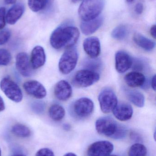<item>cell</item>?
<instances>
[{
    "label": "cell",
    "instance_id": "16",
    "mask_svg": "<svg viewBox=\"0 0 156 156\" xmlns=\"http://www.w3.org/2000/svg\"><path fill=\"white\" fill-rule=\"evenodd\" d=\"M45 61L46 55L44 48L40 46L35 47L31 53L30 61L33 69H38L43 66Z\"/></svg>",
    "mask_w": 156,
    "mask_h": 156
},
{
    "label": "cell",
    "instance_id": "31",
    "mask_svg": "<svg viewBox=\"0 0 156 156\" xmlns=\"http://www.w3.org/2000/svg\"><path fill=\"white\" fill-rule=\"evenodd\" d=\"M132 66L134 70L136 72L142 71L145 68V63L142 59H133V63Z\"/></svg>",
    "mask_w": 156,
    "mask_h": 156
},
{
    "label": "cell",
    "instance_id": "45",
    "mask_svg": "<svg viewBox=\"0 0 156 156\" xmlns=\"http://www.w3.org/2000/svg\"><path fill=\"white\" fill-rule=\"evenodd\" d=\"M0 156H1V148H0Z\"/></svg>",
    "mask_w": 156,
    "mask_h": 156
},
{
    "label": "cell",
    "instance_id": "35",
    "mask_svg": "<svg viewBox=\"0 0 156 156\" xmlns=\"http://www.w3.org/2000/svg\"><path fill=\"white\" fill-rule=\"evenodd\" d=\"M156 28L155 25L152 26L150 28V34L154 39H156Z\"/></svg>",
    "mask_w": 156,
    "mask_h": 156
},
{
    "label": "cell",
    "instance_id": "26",
    "mask_svg": "<svg viewBox=\"0 0 156 156\" xmlns=\"http://www.w3.org/2000/svg\"><path fill=\"white\" fill-rule=\"evenodd\" d=\"M128 34V27L124 25H120L112 31L111 36L116 40H122L127 37Z\"/></svg>",
    "mask_w": 156,
    "mask_h": 156
},
{
    "label": "cell",
    "instance_id": "15",
    "mask_svg": "<svg viewBox=\"0 0 156 156\" xmlns=\"http://www.w3.org/2000/svg\"><path fill=\"white\" fill-rule=\"evenodd\" d=\"M72 94L71 85L65 80L60 81L55 85L54 94L56 97L60 101H67L71 97Z\"/></svg>",
    "mask_w": 156,
    "mask_h": 156
},
{
    "label": "cell",
    "instance_id": "41",
    "mask_svg": "<svg viewBox=\"0 0 156 156\" xmlns=\"http://www.w3.org/2000/svg\"><path fill=\"white\" fill-rule=\"evenodd\" d=\"M80 1H81V0H71V1H72L73 2H77Z\"/></svg>",
    "mask_w": 156,
    "mask_h": 156
},
{
    "label": "cell",
    "instance_id": "36",
    "mask_svg": "<svg viewBox=\"0 0 156 156\" xmlns=\"http://www.w3.org/2000/svg\"><path fill=\"white\" fill-rule=\"evenodd\" d=\"M151 85L154 90H156V76L154 75L152 77L151 81Z\"/></svg>",
    "mask_w": 156,
    "mask_h": 156
},
{
    "label": "cell",
    "instance_id": "24",
    "mask_svg": "<svg viewBox=\"0 0 156 156\" xmlns=\"http://www.w3.org/2000/svg\"><path fill=\"white\" fill-rule=\"evenodd\" d=\"M83 66L86 69L97 72L101 69L102 63L100 59L97 58H87L83 62Z\"/></svg>",
    "mask_w": 156,
    "mask_h": 156
},
{
    "label": "cell",
    "instance_id": "23",
    "mask_svg": "<svg viewBox=\"0 0 156 156\" xmlns=\"http://www.w3.org/2000/svg\"><path fill=\"white\" fill-rule=\"evenodd\" d=\"M12 132L13 134L19 137L26 138L31 135L30 129L26 126L22 124H16L12 127Z\"/></svg>",
    "mask_w": 156,
    "mask_h": 156
},
{
    "label": "cell",
    "instance_id": "10",
    "mask_svg": "<svg viewBox=\"0 0 156 156\" xmlns=\"http://www.w3.org/2000/svg\"><path fill=\"white\" fill-rule=\"evenodd\" d=\"M133 58L126 52L120 50L116 52L115 56V69L118 73L123 74L132 67Z\"/></svg>",
    "mask_w": 156,
    "mask_h": 156
},
{
    "label": "cell",
    "instance_id": "11",
    "mask_svg": "<svg viewBox=\"0 0 156 156\" xmlns=\"http://www.w3.org/2000/svg\"><path fill=\"white\" fill-rule=\"evenodd\" d=\"M16 67L18 72L24 76L30 77L33 74V68L29 57L24 52L17 54L16 59Z\"/></svg>",
    "mask_w": 156,
    "mask_h": 156
},
{
    "label": "cell",
    "instance_id": "34",
    "mask_svg": "<svg viewBox=\"0 0 156 156\" xmlns=\"http://www.w3.org/2000/svg\"><path fill=\"white\" fill-rule=\"evenodd\" d=\"M144 10L143 5L142 3L139 2L136 4L135 8V11L137 14L141 15L143 13Z\"/></svg>",
    "mask_w": 156,
    "mask_h": 156
},
{
    "label": "cell",
    "instance_id": "4",
    "mask_svg": "<svg viewBox=\"0 0 156 156\" xmlns=\"http://www.w3.org/2000/svg\"><path fill=\"white\" fill-rule=\"evenodd\" d=\"M78 53L74 47L67 48L61 56L59 62V69L62 74L68 75L71 73L77 66Z\"/></svg>",
    "mask_w": 156,
    "mask_h": 156
},
{
    "label": "cell",
    "instance_id": "12",
    "mask_svg": "<svg viewBox=\"0 0 156 156\" xmlns=\"http://www.w3.org/2000/svg\"><path fill=\"white\" fill-rule=\"evenodd\" d=\"M23 86L25 91L28 94L37 99H43L46 95L45 88L37 81H27L24 83Z\"/></svg>",
    "mask_w": 156,
    "mask_h": 156
},
{
    "label": "cell",
    "instance_id": "13",
    "mask_svg": "<svg viewBox=\"0 0 156 156\" xmlns=\"http://www.w3.org/2000/svg\"><path fill=\"white\" fill-rule=\"evenodd\" d=\"M83 47L84 51L90 58H97L100 54V42L96 37L86 38L83 42Z\"/></svg>",
    "mask_w": 156,
    "mask_h": 156
},
{
    "label": "cell",
    "instance_id": "25",
    "mask_svg": "<svg viewBox=\"0 0 156 156\" xmlns=\"http://www.w3.org/2000/svg\"><path fill=\"white\" fill-rule=\"evenodd\" d=\"M147 149L144 145L141 144H134L128 151V156H146Z\"/></svg>",
    "mask_w": 156,
    "mask_h": 156
},
{
    "label": "cell",
    "instance_id": "33",
    "mask_svg": "<svg viewBox=\"0 0 156 156\" xmlns=\"http://www.w3.org/2000/svg\"><path fill=\"white\" fill-rule=\"evenodd\" d=\"M5 25V9L0 7V30H2Z\"/></svg>",
    "mask_w": 156,
    "mask_h": 156
},
{
    "label": "cell",
    "instance_id": "9",
    "mask_svg": "<svg viewBox=\"0 0 156 156\" xmlns=\"http://www.w3.org/2000/svg\"><path fill=\"white\" fill-rule=\"evenodd\" d=\"M113 150V145L109 141H98L89 146L87 155L88 156H108Z\"/></svg>",
    "mask_w": 156,
    "mask_h": 156
},
{
    "label": "cell",
    "instance_id": "3",
    "mask_svg": "<svg viewBox=\"0 0 156 156\" xmlns=\"http://www.w3.org/2000/svg\"><path fill=\"white\" fill-rule=\"evenodd\" d=\"M104 0H83L78 8L82 21L92 20L99 16L104 7Z\"/></svg>",
    "mask_w": 156,
    "mask_h": 156
},
{
    "label": "cell",
    "instance_id": "5",
    "mask_svg": "<svg viewBox=\"0 0 156 156\" xmlns=\"http://www.w3.org/2000/svg\"><path fill=\"white\" fill-rule=\"evenodd\" d=\"M98 99L101 110L105 114L112 112L118 104L115 92L109 87H105L101 91Z\"/></svg>",
    "mask_w": 156,
    "mask_h": 156
},
{
    "label": "cell",
    "instance_id": "6",
    "mask_svg": "<svg viewBox=\"0 0 156 156\" xmlns=\"http://www.w3.org/2000/svg\"><path fill=\"white\" fill-rule=\"evenodd\" d=\"M99 73L88 69L79 70L72 78V84L79 88H86L97 82L100 80Z\"/></svg>",
    "mask_w": 156,
    "mask_h": 156
},
{
    "label": "cell",
    "instance_id": "27",
    "mask_svg": "<svg viewBox=\"0 0 156 156\" xmlns=\"http://www.w3.org/2000/svg\"><path fill=\"white\" fill-rule=\"evenodd\" d=\"M48 0H28L29 8L34 12L43 10L46 6Z\"/></svg>",
    "mask_w": 156,
    "mask_h": 156
},
{
    "label": "cell",
    "instance_id": "14",
    "mask_svg": "<svg viewBox=\"0 0 156 156\" xmlns=\"http://www.w3.org/2000/svg\"><path fill=\"white\" fill-rule=\"evenodd\" d=\"M112 112L116 119L122 122H125L131 119L133 114V110L131 105L122 102L120 103H118Z\"/></svg>",
    "mask_w": 156,
    "mask_h": 156
},
{
    "label": "cell",
    "instance_id": "7",
    "mask_svg": "<svg viewBox=\"0 0 156 156\" xmlns=\"http://www.w3.org/2000/svg\"><path fill=\"white\" fill-rule=\"evenodd\" d=\"M0 87L5 94L11 101L16 103L22 101L23 96L21 89L10 78H3L0 82Z\"/></svg>",
    "mask_w": 156,
    "mask_h": 156
},
{
    "label": "cell",
    "instance_id": "22",
    "mask_svg": "<svg viewBox=\"0 0 156 156\" xmlns=\"http://www.w3.org/2000/svg\"><path fill=\"white\" fill-rule=\"evenodd\" d=\"M50 118L56 122L61 121L65 115V110L61 105L57 104L52 105L49 111Z\"/></svg>",
    "mask_w": 156,
    "mask_h": 156
},
{
    "label": "cell",
    "instance_id": "44",
    "mask_svg": "<svg viewBox=\"0 0 156 156\" xmlns=\"http://www.w3.org/2000/svg\"><path fill=\"white\" fill-rule=\"evenodd\" d=\"M108 156H118L117 155H109Z\"/></svg>",
    "mask_w": 156,
    "mask_h": 156
},
{
    "label": "cell",
    "instance_id": "21",
    "mask_svg": "<svg viewBox=\"0 0 156 156\" xmlns=\"http://www.w3.org/2000/svg\"><path fill=\"white\" fill-rule=\"evenodd\" d=\"M128 100L134 105L139 108L144 106V95L139 91L136 90H126L125 91Z\"/></svg>",
    "mask_w": 156,
    "mask_h": 156
},
{
    "label": "cell",
    "instance_id": "8",
    "mask_svg": "<svg viewBox=\"0 0 156 156\" xmlns=\"http://www.w3.org/2000/svg\"><path fill=\"white\" fill-rule=\"evenodd\" d=\"M94 103L91 99L86 97L80 98L73 103L72 110L74 114L80 118L88 117L92 114Z\"/></svg>",
    "mask_w": 156,
    "mask_h": 156
},
{
    "label": "cell",
    "instance_id": "1",
    "mask_svg": "<svg viewBox=\"0 0 156 156\" xmlns=\"http://www.w3.org/2000/svg\"><path fill=\"white\" fill-rule=\"evenodd\" d=\"M79 36L78 29L75 26L71 25L60 26L51 34L50 44L56 49L72 47L78 42Z\"/></svg>",
    "mask_w": 156,
    "mask_h": 156
},
{
    "label": "cell",
    "instance_id": "30",
    "mask_svg": "<svg viewBox=\"0 0 156 156\" xmlns=\"http://www.w3.org/2000/svg\"><path fill=\"white\" fill-rule=\"evenodd\" d=\"M11 37V32L7 29L0 31V45L4 44L8 42Z\"/></svg>",
    "mask_w": 156,
    "mask_h": 156
},
{
    "label": "cell",
    "instance_id": "38",
    "mask_svg": "<svg viewBox=\"0 0 156 156\" xmlns=\"http://www.w3.org/2000/svg\"><path fill=\"white\" fill-rule=\"evenodd\" d=\"M4 2L6 4H13L16 2V0H4Z\"/></svg>",
    "mask_w": 156,
    "mask_h": 156
},
{
    "label": "cell",
    "instance_id": "18",
    "mask_svg": "<svg viewBox=\"0 0 156 156\" xmlns=\"http://www.w3.org/2000/svg\"><path fill=\"white\" fill-rule=\"evenodd\" d=\"M126 84L132 88L142 87L146 82L145 76L142 73L133 71L125 75L124 78Z\"/></svg>",
    "mask_w": 156,
    "mask_h": 156
},
{
    "label": "cell",
    "instance_id": "32",
    "mask_svg": "<svg viewBox=\"0 0 156 156\" xmlns=\"http://www.w3.org/2000/svg\"><path fill=\"white\" fill-rule=\"evenodd\" d=\"M35 156H55L54 153L47 148L40 149L37 152Z\"/></svg>",
    "mask_w": 156,
    "mask_h": 156
},
{
    "label": "cell",
    "instance_id": "40",
    "mask_svg": "<svg viewBox=\"0 0 156 156\" xmlns=\"http://www.w3.org/2000/svg\"><path fill=\"white\" fill-rule=\"evenodd\" d=\"M64 156H77L75 154L73 153H69L66 154Z\"/></svg>",
    "mask_w": 156,
    "mask_h": 156
},
{
    "label": "cell",
    "instance_id": "37",
    "mask_svg": "<svg viewBox=\"0 0 156 156\" xmlns=\"http://www.w3.org/2000/svg\"><path fill=\"white\" fill-rule=\"evenodd\" d=\"M5 108L4 102L2 98L0 96V112L4 111Z\"/></svg>",
    "mask_w": 156,
    "mask_h": 156
},
{
    "label": "cell",
    "instance_id": "42",
    "mask_svg": "<svg viewBox=\"0 0 156 156\" xmlns=\"http://www.w3.org/2000/svg\"><path fill=\"white\" fill-rule=\"evenodd\" d=\"M12 156H26L24 155L23 154H17V155H15Z\"/></svg>",
    "mask_w": 156,
    "mask_h": 156
},
{
    "label": "cell",
    "instance_id": "29",
    "mask_svg": "<svg viewBox=\"0 0 156 156\" xmlns=\"http://www.w3.org/2000/svg\"><path fill=\"white\" fill-rule=\"evenodd\" d=\"M32 111L38 114H42L45 111V104L41 101H35L31 104Z\"/></svg>",
    "mask_w": 156,
    "mask_h": 156
},
{
    "label": "cell",
    "instance_id": "28",
    "mask_svg": "<svg viewBox=\"0 0 156 156\" xmlns=\"http://www.w3.org/2000/svg\"><path fill=\"white\" fill-rule=\"evenodd\" d=\"M11 59L12 56L8 50L0 49V66H7L11 62Z\"/></svg>",
    "mask_w": 156,
    "mask_h": 156
},
{
    "label": "cell",
    "instance_id": "17",
    "mask_svg": "<svg viewBox=\"0 0 156 156\" xmlns=\"http://www.w3.org/2000/svg\"><path fill=\"white\" fill-rule=\"evenodd\" d=\"M103 17L99 16L92 20L83 21L80 25L81 30L84 34L89 35L97 31L103 24Z\"/></svg>",
    "mask_w": 156,
    "mask_h": 156
},
{
    "label": "cell",
    "instance_id": "20",
    "mask_svg": "<svg viewBox=\"0 0 156 156\" xmlns=\"http://www.w3.org/2000/svg\"><path fill=\"white\" fill-rule=\"evenodd\" d=\"M133 40L137 45L147 51H151L155 47V43L139 33H136Z\"/></svg>",
    "mask_w": 156,
    "mask_h": 156
},
{
    "label": "cell",
    "instance_id": "39",
    "mask_svg": "<svg viewBox=\"0 0 156 156\" xmlns=\"http://www.w3.org/2000/svg\"><path fill=\"white\" fill-rule=\"evenodd\" d=\"M70 126L68 124H65L64 125V128L65 130H69L70 128Z\"/></svg>",
    "mask_w": 156,
    "mask_h": 156
},
{
    "label": "cell",
    "instance_id": "19",
    "mask_svg": "<svg viewBox=\"0 0 156 156\" xmlns=\"http://www.w3.org/2000/svg\"><path fill=\"white\" fill-rule=\"evenodd\" d=\"M25 7L22 4H17L11 7L5 16L6 22L10 25H13L21 18L24 12Z\"/></svg>",
    "mask_w": 156,
    "mask_h": 156
},
{
    "label": "cell",
    "instance_id": "43",
    "mask_svg": "<svg viewBox=\"0 0 156 156\" xmlns=\"http://www.w3.org/2000/svg\"><path fill=\"white\" fill-rule=\"evenodd\" d=\"M126 1H127L128 2L131 3L132 2H133L134 0H126Z\"/></svg>",
    "mask_w": 156,
    "mask_h": 156
},
{
    "label": "cell",
    "instance_id": "2",
    "mask_svg": "<svg viewBox=\"0 0 156 156\" xmlns=\"http://www.w3.org/2000/svg\"><path fill=\"white\" fill-rule=\"evenodd\" d=\"M95 127L98 133L108 137L120 138L125 134L124 130L111 117L99 118L96 121Z\"/></svg>",
    "mask_w": 156,
    "mask_h": 156
}]
</instances>
